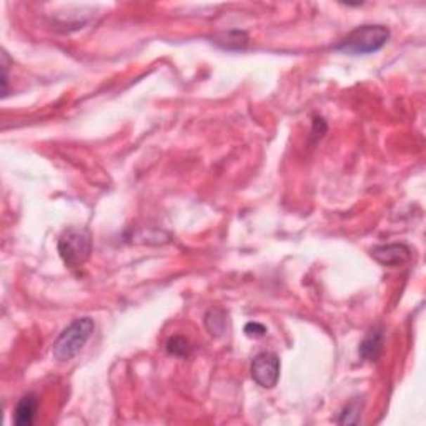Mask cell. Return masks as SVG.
Segmentation results:
<instances>
[{"instance_id":"obj_1","label":"cell","mask_w":426,"mask_h":426,"mask_svg":"<svg viewBox=\"0 0 426 426\" xmlns=\"http://www.w3.org/2000/svg\"><path fill=\"white\" fill-rule=\"evenodd\" d=\"M95 330V323L90 316H80L75 318L67 326L63 332L58 335L56 343H53L52 355L57 361L65 363L80 353L82 348L87 345Z\"/></svg>"},{"instance_id":"obj_2","label":"cell","mask_w":426,"mask_h":426,"mask_svg":"<svg viewBox=\"0 0 426 426\" xmlns=\"http://www.w3.org/2000/svg\"><path fill=\"white\" fill-rule=\"evenodd\" d=\"M388 40L389 30L385 25H361L351 30L337 49L351 56H366L382 51Z\"/></svg>"},{"instance_id":"obj_3","label":"cell","mask_w":426,"mask_h":426,"mask_svg":"<svg viewBox=\"0 0 426 426\" xmlns=\"http://www.w3.org/2000/svg\"><path fill=\"white\" fill-rule=\"evenodd\" d=\"M58 253L70 269L84 265L92 253V238L84 228H67L58 238Z\"/></svg>"},{"instance_id":"obj_4","label":"cell","mask_w":426,"mask_h":426,"mask_svg":"<svg viewBox=\"0 0 426 426\" xmlns=\"http://www.w3.org/2000/svg\"><path fill=\"white\" fill-rule=\"evenodd\" d=\"M252 378L262 388L276 387L280 378V358L275 353H258L252 361Z\"/></svg>"},{"instance_id":"obj_5","label":"cell","mask_w":426,"mask_h":426,"mask_svg":"<svg viewBox=\"0 0 426 426\" xmlns=\"http://www.w3.org/2000/svg\"><path fill=\"white\" fill-rule=\"evenodd\" d=\"M371 257L385 266H398L410 260L411 250L403 243L378 245L371 250Z\"/></svg>"},{"instance_id":"obj_6","label":"cell","mask_w":426,"mask_h":426,"mask_svg":"<svg viewBox=\"0 0 426 426\" xmlns=\"http://www.w3.org/2000/svg\"><path fill=\"white\" fill-rule=\"evenodd\" d=\"M39 408V400L34 393L22 396L19 403H17L15 411H13V423L17 426H30L34 423L35 415H37Z\"/></svg>"},{"instance_id":"obj_7","label":"cell","mask_w":426,"mask_h":426,"mask_svg":"<svg viewBox=\"0 0 426 426\" xmlns=\"http://www.w3.org/2000/svg\"><path fill=\"white\" fill-rule=\"evenodd\" d=\"M383 343H385L383 332L380 328H373L363 338V342L360 343V356L366 361L378 360L383 351Z\"/></svg>"},{"instance_id":"obj_8","label":"cell","mask_w":426,"mask_h":426,"mask_svg":"<svg viewBox=\"0 0 426 426\" xmlns=\"http://www.w3.org/2000/svg\"><path fill=\"white\" fill-rule=\"evenodd\" d=\"M212 42L224 51H245L248 45V35L243 30H226L213 35Z\"/></svg>"},{"instance_id":"obj_9","label":"cell","mask_w":426,"mask_h":426,"mask_svg":"<svg viewBox=\"0 0 426 426\" xmlns=\"http://www.w3.org/2000/svg\"><path fill=\"white\" fill-rule=\"evenodd\" d=\"M205 326L207 330L210 332V335H215V337H220L225 332L226 326V320H225V314L221 310H210L205 315Z\"/></svg>"},{"instance_id":"obj_10","label":"cell","mask_w":426,"mask_h":426,"mask_svg":"<svg viewBox=\"0 0 426 426\" xmlns=\"http://www.w3.org/2000/svg\"><path fill=\"white\" fill-rule=\"evenodd\" d=\"M360 411H361V401L360 398L351 400L343 410L342 416H340V423L342 425H356L360 421Z\"/></svg>"},{"instance_id":"obj_11","label":"cell","mask_w":426,"mask_h":426,"mask_svg":"<svg viewBox=\"0 0 426 426\" xmlns=\"http://www.w3.org/2000/svg\"><path fill=\"white\" fill-rule=\"evenodd\" d=\"M167 351L174 356H188L190 351H192V347H190V342L183 337H174L169 340L167 343Z\"/></svg>"},{"instance_id":"obj_12","label":"cell","mask_w":426,"mask_h":426,"mask_svg":"<svg viewBox=\"0 0 426 426\" xmlns=\"http://www.w3.org/2000/svg\"><path fill=\"white\" fill-rule=\"evenodd\" d=\"M245 333H247V337L250 338H262L266 333V328L262 323L250 321V323L245 325Z\"/></svg>"}]
</instances>
